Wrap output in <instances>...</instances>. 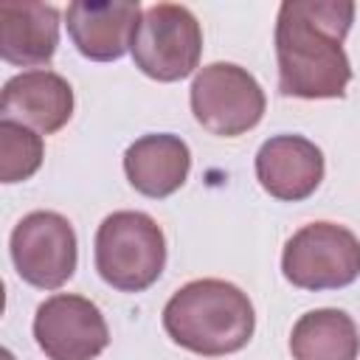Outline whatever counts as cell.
I'll return each mask as SVG.
<instances>
[{"label":"cell","mask_w":360,"mask_h":360,"mask_svg":"<svg viewBox=\"0 0 360 360\" xmlns=\"http://www.w3.org/2000/svg\"><path fill=\"white\" fill-rule=\"evenodd\" d=\"M68 34L82 56L93 62H112L132 51V39L141 22V6L135 3H70L65 11Z\"/></svg>","instance_id":"cell-11"},{"label":"cell","mask_w":360,"mask_h":360,"mask_svg":"<svg viewBox=\"0 0 360 360\" xmlns=\"http://www.w3.org/2000/svg\"><path fill=\"white\" fill-rule=\"evenodd\" d=\"M11 259L22 281L39 290L62 287L76 270L73 225L53 211H34L11 231Z\"/></svg>","instance_id":"cell-7"},{"label":"cell","mask_w":360,"mask_h":360,"mask_svg":"<svg viewBox=\"0 0 360 360\" xmlns=\"http://www.w3.org/2000/svg\"><path fill=\"white\" fill-rule=\"evenodd\" d=\"M284 278L301 290H338L360 276V239L335 222H312L290 236Z\"/></svg>","instance_id":"cell-4"},{"label":"cell","mask_w":360,"mask_h":360,"mask_svg":"<svg viewBox=\"0 0 360 360\" xmlns=\"http://www.w3.org/2000/svg\"><path fill=\"white\" fill-rule=\"evenodd\" d=\"M256 326L250 298L231 281L200 278L180 287L163 307L169 338L202 357L239 352Z\"/></svg>","instance_id":"cell-2"},{"label":"cell","mask_w":360,"mask_h":360,"mask_svg":"<svg viewBox=\"0 0 360 360\" xmlns=\"http://www.w3.org/2000/svg\"><path fill=\"white\" fill-rule=\"evenodd\" d=\"M42 163V138L17 124L0 121V180L20 183L28 180Z\"/></svg>","instance_id":"cell-15"},{"label":"cell","mask_w":360,"mask_h":360,"mask_svg":"<svg viewBox=\"0 0 360 360\" xmlns=\"http://www.w3.org/2000/svg\"><path fill=\"white\" fill-rule=\"evenodd\" d=\"M290 352L295 360H357L360 335L343 309H312L292 326Z\"/></svg>","instance_id":"cell-14"},{"label":"cell","mask_w":360,"mask_h":360,"mask_svg":"<svg viewBox=\"0 0 360 360\" xmlns=\"http://www.w3.org/2000/svg\"><path fill=\"white\" fill-rule=\"evenodd\" d=\"M59 45V11L45 3H0V56L8 65H45Z\"/></svg>","instance_id":"cell-12"},{"label":"cell","mask_w":360,"mask_h":360,"mask_svg":"<svg viewBox=\"0 0 360 360\" xmlns=\"http://www.w3.org/2000/svg\"><path fill=\"white\" fill-rule=\"evenodd\" d=\"M3 121L34 127L37 132H56L73 115V90L53 70H22L3 84Z\"/></svg>","instance_id":"cell-9"},{"label":"cell","mask_w":360,"mask_h":360,"mask_svg":"<svg viewBox=\"0 0 360 360\" xmlns=\"http://www.w3.org/2000/svg\"><path fill=\"white\" fill-rule=\"evenodd\" d=\"M202 53V31L197 17L177 3H155L141 14L132 59L149 79H186Z\"/></svg>","instance_id":"cell-5"},{"label":"cell","mask_w":360,"mask_h":360,"mask_svg":"<svg viewBox=\"0 0 360 360\" xmlns=\"http://www.w3.org/2000/svg\"><path fill=\"white\" fill-rule=\"evenodd\" d=\"M34 338L48 360H93L110 343V332L98 307L82 295L68 292L39 304Z\"/></svg>","instance_id":"cell-8"},{"label":"cell","mask_w":360,"mask_h":360,"mask_svg":"<svg viewBox=\"0 0 360 360\" xmlns=\"http://www.w3.org/2000/svg\"><path fill=\"white\" fill-rule=\"evenodd\" d=\"M191 112L211 135L236 138L262 121L264 93L245 68L214 62L191 82Z\"/></svg>","instance_id":"cell-6"},{"label":"cell","mask_w":360,"mask_h":360,"mask_svg":"<svg viewBox=\"0 0 360 360\" xmlns=\"http://www.w3.org/2000/svg\"><path fill=\"white\" fill-rule=\"evenodd\" d=\"M166 264V239L160 225L141 211L110 214L96 233V270L121 290L141 292L158 281Z\"/></svg>","instance_id":"cell-3"},{"label":"cell","mask_w":360,"mask_h":360,"mask_svg":"<svg viewBox=\"0 0 360 360\" xmlns=\"http://www.w3.org/2000/svg\"><path fill=\"white\" fill-rule=\"evenodd\" d=\"M256 177L270 197L298 202L321 186L323 155L301 135H276L256 155Z\"/></svg>","instance_id":"cell-10"},{"label":"cell","mask_w":360,"mask_h":360,"mask_svg":"<svg viewBox=\"0 0 360 360\" xmlns=\"http://www.w3.org/2000/svg\"><path fill=\"white\" fill-rule=\"evenodd\" d=\"M354 20L349 0H284L276 20L278 93L340 98L352 79L343 37Z\"/></svg>","instance_id":"cell-1"},{"label":"cell","mask_w":360,"mask_h":360,"mask_svg":"<svg viewBox=\"0 0 360 360\" xmlns=\"http://www.w3.org/2000/svg\"><path fill=\"white\" fill-rule=\"evenodd\" d=\"M191 169L188 146L177 135H143L124 152V172L135 191L143 197L174 194Z\"/></svg>","instance_id":"cell-13"}]
</instances>
